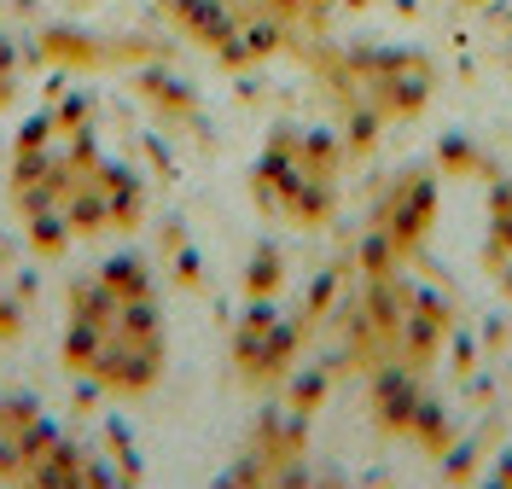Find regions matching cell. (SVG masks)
I'll use <instances>...</instances> for the list:
<instances>
[{"label":"cell","instance_id":"cell-1","mask_svg":"<svg viewBox=\"0 0 512 489\" xmlns=\"http://www.w3.org/2000/svg\"><path fill=\"white\" fill-rule=\"evenodd\" d=\"M163 356L169 344H163V315L146 262L111 257L70 297V332H64L70 373L117 396H140L163 379Z\"/></svg>","mask_w":512,"mask_h":489},{"label":"cell","instance_id":"cell-2","mask_svg":"<svg viewBox=\"0 0 512 489\" xmlns=\"http://www.w3.org/2000/svg\"><path fill=\"white\" fill-rule=\"evenodd\" d=\"M332 181H338V152L326 134L280 129L256 163V193L274 216L291 228H320L332 210Z\"/></svg>","mask_w":512,"mask_h":489},{"label":"cell","instance_id":"cell-3","mask_svg":"<svg viewBox=\"0 0 512 489\" xmlns=\"http://www.w3.org/2000/svg\"><path fill=\"white\" fill-rule=\"evenodd\" d=\"M431 210H437V198H431V181L425 175H402L396 181V193L384 198V216H379V233L396 245V251H408L419 245V233L431 228Z\"/></svg>","mask_w":512,"mask_h":489},{"label":"cell","instance_id":"cell-4","mask_svg":"<svg viewBox=\"0 0 512 489\" xmlns=\"http://www.w3.org/2000/svg\"><path fill=\"white\" fill-rule=\"evenodd\" d=\"M489 274L512 297V187L495 193V204H489Z\"/></svg>","mask_w":512,"mask_h":489}]
</instances>
